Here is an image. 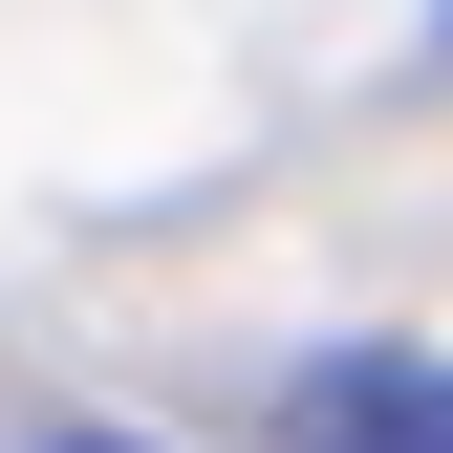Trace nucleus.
Masks as SVG:
<instances>
[{"instance_id": "f257e3e1", "label": "nucleus", "mask_w": 453, "mask_h": 453, "mask_svg": "<svg viewBox=\"0 0 453 453\" xmlns=\"http://www.w3.org/2000/svg\"><path fill=\"white\" fill-rule=\"evenodd\" d=\"M280 453H453V367L432 346H324L280 388Z\"/></svg>"}, {"instance_id": "f03ea898", "label": "nucleus", "mask_w": 453, "mask_h": 453, "mask_svg": "<svg viewBox=\"0 0 453 453\" xmlns=\"http://www.w3.org/2000/svg\"><path fill=\"white\" fill-rule=\"evenodd\" d=\"M87 453H130V432H87Z\"/></svg>"}]
</instances>
